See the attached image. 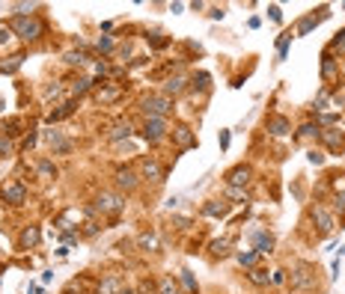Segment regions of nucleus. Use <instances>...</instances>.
Returning <instances> with one entry per match:
<instances>
[{
  "instance_id": "nucleus-29",
  "label": "nucleus",
  "mask_w": 345,
  "mask_h": 294,
  "mask_svg": "<svg viewBox=\"0 0 345 294\" xmlns=\"http://www.w3.org/2000/svg\"><path fill=\"white\" fill-rule=\"evenodd\" d=\"M66 62L80 65V62H86V54H80V51H69V54H66Z\"/></svg>"
},
{
  "instance_id": "nucleus-39",
  "label": "nucleus",
  "mask_w": 345,
  "mask_h": 294,
  "mask_svg": "<svg viewBox=\"0 0 345 294\" xmlns=\"http://www.w3.org/2000/svg\"><path fill=\"white\" fill-rule=\"evenodd\" d=\"M140 244H143V247H155V244H158V238H155V235H143V238H140Z\"/></svg>"
},
{
  "instance_id": "nucleus-8",
  "label": "nucleus",
  "mask_w": 345,
  "mask_h": 294,
  "mask_svg": "<svg viewBox=\"0 0 345 294\" xmlns=\"http://www.w3.org/2000/svg\"><path fill=\"white\" fill-rule=\"evenodd\" d=\"M45 140L51 143V149H54L57 155H69V152H71V140H66L60 131H48V134H45Z\"/></svg>"
},
{
  "instance_id": "nucleus-4",
  "label": "nucleus",
  "mask_w": 345,
  "mask_h": 294,
  "mask_svg": "<svg viewBox=\"0 0 345 294\" xmlns=\"http://www.w3.org/2000/svg\"><path fill=\"white\" fill-rule=\"evenodd\" d=\"M289 283H292V289H298V292H310V289H316V274H313L310 265H298V268L292 271Z\"/></svg>"
},
{
  "instance_id": "nucleus-18",
  "label": "nucleus",
  "mask_w": 345,
  "mask_h": 294,
  "mask_svg": "<svg viewBox=\"0 0 345 294\" xmlns=\"http://www.w3.org/2000/svg\"><path fill=\"white\" fill-rule=\"evenodd\" d=\"M322 140H325L331 149H337V146H343V131H340V128H328V131H322Z\"/></svg>"
},
{
  "instance_id": "nucleus-10",
  "label": "nucleus",
  "mask_w": 345,
  "mask_h": 294,
  "mask_svg": "<svg viewBox=\"0 0 345 294\" xmlns=\"http://www.w3.org/2000/svg\"><path fill=\"white\" fill-rule=\"evenodd\" d=\"M226 181H229V187H244L250 181V170L247 167H235V170L226 173Z\"/></svg>"
},
{
  "instance_id": "nucleus-34",
  "label": "nucleus",
  "mask_w": 345,
  "mask_h": 294,
  "mask_svg": "<svg viewBox=\"0 0 345 294\" xmlns=\"http://www.w3.org/2000/svg\"><path fill=\"white\" fill-rule=\"evenodd\" d=\"M331 48H337V51H345V30H340V33H337V39L331 42Z\"/></svg>"
},
{
  "instance_id": "nucleus-15",
  "label": "nucleus",
  "mask_w": 345,
  "mask_h": 294,
  "mask_svg": "<svg viewBox=\"0 0 345 294\" xmlns=\"http://www.w3.org/2000/svg\"><path fill=\"white\" fill-rule=\"evenodd\" d=\"M325 18H328V9H319V15H310V18H304V21H301L298 33H301V36H304V33H310V30H313L316 24H322Z\"/></svg>"
},
{
  "instance_id": "nucleus-35",
  "label": "nucleus",
  "mask_w": 345,
  "mask_h": 294,
  "mask_svg": "<svg viewBox=\"0 0 345 294\" xmlns=\"http://www.w3.org/2000/svg\"><path fill=\"white\" fill-rule=\"evenodd\" d=\"M110 48H113V39H110V36H101V39H98V51H110Z\"/></svg>"
},
{
  "instance_id": "nucleus-3",
  "label": "nucleus",
  "mask_w": 345,
  "mask_h": 294,
  "mask_svg": "<svg viewBox=\"0 0 345 294\" xmlns=\"http://www.w3.org/2000/svg\"><path fill=\"white\" fill-rule=\"evenodd\" d=\"M95 208H98L101 214H119V211L125 208V199H122L119 193H110V190H101V193L95 196Z\"/></svg>"
},
{
  "instance_id": "nucleus-23",
  "label": "nucleus",
  "mask_w": 345,
  "mask_h": 294,
  "mask_svg": "<svg viewBox=\"0 0 345 294\" xmlns=\"http://www.w3.org/2000/svg\"><path fill=\"white\" fill-rule=\"evenodd\" d=\"M122 137H125V140L131 137V128H128V122H125V125H116V128L110 131V140H122Z\"/></svg>"
},
{
  "instance_id": "nucleus-41",
  "label": "nucleus",
  "mask_w": 345,
  "mask_h": 294,
  "mask_svg": "<svg viewBox=\"0 0 345 294\" xmlns=\"http://www.w3.org/2000/svg\"><path fill=\"white\" fill-rule=\"evenodd\" d=\"M217 140H220V149H226V146H229V131H220Z\"/></svg>"
},
{
  "instance_id": "nucleus-27",
  "label": "nucleus",
  "mask_w": 345,
  "mask_h": 294,
  "mask_svg": "<svg viewBox=\"0 0 345 294\" xmlns=\"http://www.w3.org/2000/svg\"><path fill=\"white\" fill-rule=\"evenodd\" d=\"M21 59H24V57H21V54H18V57H9V62H6V59H3V62H0V71H15V68H18V65H21Z\"/></svg>"
},
{
  "instance_id": "nucleus-43",
  "label": "nucleus",
  "mask_w": 345,
  "mask_h": 294,
  "mask_svg": "<svg viewBox=\"0 0 345 294\" xmlns=\"http://www.w3.org/2000/svg\"><path fill=\"white\" fill-rule=\"evenodd\" d=\"M12 39V30L9 27H0V42H9Z\"/></svg>"
},
{
  "instance_id": "nucleus-42",
  "label": "nucleus",
  "mask_w": 345,
  "mask_h": 294,
  "mask_svg": "<svg viewBox=\"0 0 345 294\" xmlns=\"http://www.w3.org/2000/svg\"><path fill=\"white\" fill-rule=\"evenodd\" d=\"M307 158H310V164H322L325 161V155H319V152H310Z\"/></svg>"
},
{
  "instance_id": "nucleus-25",
  "label": "nucleus",
  "mask_w": 345,
  "mask_h": 294,
  "mask_svg": "<svg viewBox=\"0 0 345 294\" xmlns=\"http://www.w3.org/2000/svg\"><path fill=\"white\" fill-rule=\"evenodd\" d=\"M158 289H161V294H179V286L173 283V277H164Z\"/></svg>"
},
{
  "instance_id": "nucleus-36",
  "label": "nucleus",
  "mask_w": 345,
  "mask_h": 294,
  "mask_svg": "<svg viewBox=\"0 0 345 294\" xmlns=\"http://www.w3.org/2000/svg\"><path fill=\"white\" fill-rule=\"evenodd\" d=\"M322 71H325V77H328V74H334V59H331V57H325V62H322Z\"/></svg>"
},
{
  "instance_id": "nucleus-12",
  "label": "nucleus",
  "mask_w": 345,
  "mask_h": 294,
  "mask_svg": "<svg viewBox=\"0 0 345 294\" xmlns=\"http://www.w3.org/2000/svg\"><path fill=\"white\" fill-rule=\"evenodd\" d=\"M268 131H271L274 137L289 134V119H286V116H271V119H268Z\"/></svg>"
},
{
  "instance_id": "nucleus-13",
  "label": "nucleus",
  "mask_w": 345,
  "mask_h": 294,
  "mask_svg": "<svg viewBox=\"0 0 345 294\" xmlns=\"http://www.w3.org/2000/svg\"><path fill=\"white\" fill-rule=\"evenodd\" d=\"M173 140H176L182 149H191V146H194V134H191V128H185V125L173 128Z\"/></svg>"
},
{
  "instance_id": "nucleus-9",
  "label": "nucleus",
  "mask_w": 345,
  "mask_h": 294,
  "mask_svg": "<svg viewBox=\"0 0 345 294\" xmlns=\"http://www.w3.org/2000/svg\"><path fill=\"white\" fill-rule=\"evenodd\" d=\"M140 173H143V178H149V181H164V167H161L158 161H143Z\"/></svg>"
},
{
  "instance_id": "nucleus-26",
  "label": "nucleus",
  "mask_w": 345,
  "mask_h": 294,
  "mask_svg": "<svg viewBox=\"0 0 345 294\" xmlns=\"http://www.w3.org/2000/svg\"><path fill=\"white\" fill-rule=\"evenodd\" d=\"M250 280H253L256 286H268V283H271V277H268V271H259V268H256L253 274H250Z\"/></svg>"
},
{
  "instance_id": "nucleus-21",
  "label": "nucleus",
  "mask_w": 345,
  "mask_h": 294,
  "mask_svg": "<svg viewBox=\"0 0 345 294\" xmlns=\"http://www.w3.org/2000/svg\"><path fill=\"white\" fill-rule=\"evenodd\" d=\"M36 173H39L42 178H57V170H54V164H51V161H45V158L36 164Z\"/></svg>"
},
{
  "instance_id": "nucleus-37",
  "label": "nucleus",
  "mask_w": 345,
  "mask_h": 294,
  "mask_svg": "<svg viewBox=\"0 0 345 294\" xmlns=\"http://www.w3.org/2000/svg\"><path fill=\"white\" fill-rule=\"evenodd\" d=\"M86 89H89V80H77L74 83V95H83Z\"/></svg>"
},
{
  "instance_id": "nucleus-16",
  "label": "nucleus",
  "mask_w": 345,
  "mask_h": 294,
  "mask_svg": "<svg viewBox=\"0 0 345 294\" xmlns=\"http://www.w3.org/2000/svg\"><path fill=\"white\" fill-rule=\"evenodd\" d=\"M18 244H21L24 250H30V247H36V244H39V229H36V226H27V229L21 232V238H18Z\"/></svg>"
},
{
  "instance_id": "nucleus-28",
  "label": "nucleus",
  "mask_w": 345,
  "mask_h": 294,
  "mask_svg": "<svg viewBox=\"0 0 345 294\" xmlns=\"http://www.w3.org/2000/svg\"><path fill=\"white\" fill-rule=\"evenodd\" d=\"M182 283H185V289H188L191 294H197V280H194L191 271H182Z\"/></svg>"
},
{
  "instance_id": "nucleus-40",
  "label": "nucleus",
  "mask_w": 345,
  "mask_h": 294,
  "mask_svg": "<svg viewBox=\"0 0 345 294\" xmlns=\"http://www.w3.org/2000/svg\"><path fill=\"white\" fill-rule=\"evenodd\" d=\"M316 131H319V128H313V125H304V128H301V137H313Z\"/></svg>"
},
{
  "instance_id": "nucleus-1",
  "label": "nucleus",
  "mask_w": 345,
  "mask_h": 294,
  "mask_svg": "<svg viewBox=\"0 0 345 294\" xmlns=\"http://www.w3.org/2000/svg\"><path fill=\"white\" fill-rule=\"evenodd\" d=\"M9 30H12V33H18L21 39L33 42V39H39V36H42V21H39V18H27V15H18V18L9 24Z\"/></svg>"
},
{
  "instance_id": "nucleus-20",
  "label": "nucleus",
  "mask_w": 345,
  "mask_h": 294,
  "mask_svg": "<svg viewBox=\"0 0 345 294\" xmlns=\"http://www.w3.org/2000/svg\"><path fill=\"white\" fill-rule=\"evenodd\" d=\"M185 89V77H170L167 83H164V95L170 98V95H179Z\"/></svg>"
},
{
  "instance_id": "nucleus-7",
  "label": "nucleus",
  "mask_w": 345,
  "mask_h": 294,
  "mask_svg": "<svg viewBox=\"0 0 345 294\" xmlns=\"http://www.w3.org/2000/svg\"><path fill=\"white\" fill-rule=\"evenodd\" d=\"M98 292H101V294H131V289L125 286V280H122V277H116V274H110L107 280H101V286H98Z\"/></svg>"
},
{
  "instance_id": "nucleus-17",
  "label": "nucleus",
  "mask_w": 345,
  "mask_h": 294,
  "mask_svg": "<svg viewBox=\"0 0 345 294\" xmlns=\"http://www.w3.org/2000/svg\"><path fill=\"white\" fill-rule=\"evenodd\" d=\"M74 107H77L74 101H66V104H60V110H54L48 119H51V122H63L66 116H71V113H74Z\"/></svg>"
},
{
  "instance_id": "nucleus-30",
  "label": "nucleus",
  "mask_w": 345,
  "mask_h": 294,
  "mask_svg": "<svg viewBox=\"0 0 345 294\" xmlns=\"http://www.w3.org/2000/svg\"><path fill=\"white\" fill-rule=\"evenodd\" d=\"M211 253H214V256H226V253H229V241H214V244H211Z\"/></svg>"
},
{
  "instance_id": "nucleus-31",
  "label": "nucleus",
  "mask_w": 345,
  "mask_h": 294,
  "mask_svg": "<svg viewBox=\"0 0 345 294\" xmlns=\"http://www.w3.org/2000/svg\"><path fill=\"white\" fill-rule=\"evenodd\" d=\"M119 95H122V89H104V92H98V101H113Z\"/></svg>"
},
{
  "instance_id": "nucleus-11",
  "label": "nucleus",
  "mask_w": 345,
  "mask_h": 294,
  "mask_svg": "<svg viewBox=\"0 0 345 294\" xmlns=\"http://www.w3.org/2000/svg\"><path fill=\"white\" fill-rule=\"evenodd\" d=\"M313 220L319 223V229H322L325 235H328V232L334 229V217H331V214H328V211H325L322 205H316V208H313Z\"/></svg>"
},
{
  "instance_id": "nucleus-33",
  "label": "nucleus",
  "mask_w": 345,
  "mask_h": 294,
  "mask_svg": "<svg viewBox=\"0 0 345 294\" xmlns=\"http://www.w3.org/2000/svg\"><path fill=\"white\" fill-rule=\"evenodd\" d=\"M18 128H21V122H18V119H9V122L3 125V131H6V134H21Z\"/></svg>"
},
{
  "instance_id": "nucleus-32",
  "label": "nucleus",
  "mask_w": 345,
  "mask_h": 294,
  "mask_svg": "<svg viewBox=\"0 0 345 294\" xmlns=\"http://www.w3.org/2000/svg\"><path fill=\"white\" fill-rule=\"evenodd\" d=\"M194 86H197V89H206V86H208V74H206V71L194 74Z\"/></svg>"
},
{
  "instance_id": "nucleus-44",
  "label": "nucleus",
  "mask_w": 345,
  "mask_h": 294,
  "mask_svg": "<svg viewBox=\"0 0 345 294\" xmlns=\"http://www.w3.org/2000/svg\"><path fill=\"white\" fill-rule=\"evenodd\" d=\"M152 45H155V48H164V45H167V39H161V36L155 33V36H152Z\"/></svg>"
},
{
  "instance_id": "nucleus-22",
  "label": "nucleus",
  "mask_w": 345,
  "mask_h": 294,
  "mask_svg": "<svg viewBox=\"0 0 345 294\" xmlns=\"http://www.w3.org/2000/svg\"><path fill=\"white\" fill-rule=\"evenodd\" d=\"M203 211H206L208 217H223V214L229 211V205H226V202H208V205H206Z\"/></svg>"
},
{
  "instance_id": "nucleus-5",
  "label": "nucleus",
  "mask_w": 345,
  "mask_h": 294,
  "mask_svg": "<svg viewBox=\"0 0 345 294\" xmlns=\"http://www.w3.org/2000/svg\"><path fill=\"white\" fill-rule=\"evenodd\" d=\"M0 199L9 202V205H21V202L27 199V190H24V184L9 181V184H3V190H0Z\"/></svg>"
},
{
  "instance_id": "nucleus-6",
  "label": "nucleus",
  "mask_w": 345,
  "mask_h": 294,
  "mask_svg": "<svg viewBox=\"0 0 345 294\" xmlns=\"http://www.w3.org/2000/svg\"><path fill=\"white\" fill-rule=\"evenodd\" d=\"M164 131H167V122H164V119H152V116H149V119L143 122V137H146L149 143H158V140L164 137Z\"/></svg>"
},
{
  "instance_id": "nucleus-14",
  "label": "nucleus",
  "mask_w": 345,
  "mask_h": 294,
  "mask_svg": "<svg viewBox=\"0 0 345 294\" xmlns=\"http://www.w3.org/2000/svg\"><path fill=\"white\" fill-rule=\"evenodd\" d=\"M116 184L125 187V190H134V187H137V176H134V170H128V167L119 170V173H116Z\"/></svg>"
},
{
  "instance_id": "nucleus-24",
  "label": "nucleus",
  "mask_w": 345,
  "mask_h": 294,
  "mask_svg": "<svg viewBox=\"0 0 345 294\" xmlns=\"http://www.w3.org/2000/svg\"><path fill=\"white\" fill-rule=\"evenodd\" d=\"M256 250H247V253H238V265H244V268H250V265H256Z\"/></svg>"
},
{
  "instance_id": "nucleus-38",
  "label": "nucleus",
  "mask_w": 345,
  "mask_h": 294,
  "mask_svg": "<svg viewBox=\"0 0 345 294\" xmlns=\"http://www.w3.org/2000/svg\"><path fill=\"white\" fill-rule=\"evenodd\" d=\"M0 155H12V143L6 137H0Z\"/></svg>"
},
{
  "instance_id": "nucleus-19",
  "label": "nucleus",
  "mask_w": 345,
  "mask_h": 294,
  "mask_svg": "<svg viewBox=\"0 0 345 294\" xmlns=\"http://www.w3.org/2000/svg\"><path fill=\"white\" fill-rule=\"evenodd\" d=\"M253 238H256V253H259V256H262V253H271V247H274V238H271V235L256 232Z\"/></svg>"
},
{
  "instance_id": "nucleus-2",
  "label": "nucleus",
  "mask_w": 345,
  "mask_h": 294,
  "mask_svg": "<svg viewBox=\"0 0 345 294\" xmlns=\"http://www.w3.org/2000/svg\"><path fill=\"white\" fill-rule=\"evenodd\" d=\"M170 110H173V101H170L167 95H149V98H143V113H146V119H149V116H152V119H164Z\"/></svg>"
}]
</instances>
